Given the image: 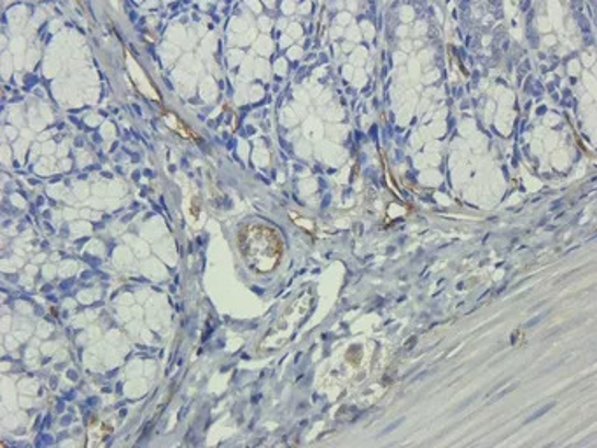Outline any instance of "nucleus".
<instances>
[{
	"label": "nucleus",
	"instance_id": "f257e3e1",
	"mask_svg": "<svg viewBox=\"0 0 597 448\" xmlns=\"http://www.w3.org/2000/svg\"><path fill=\"white\" fill-rule=\"evenodd\" d=\"M242 255L247 263L259 272L276 269L282 252V240L273 229L265 226H247L241 234Z\"/></svg>",
	"mask_w": 597,
	"mask_h": 448
}]
</instances>
